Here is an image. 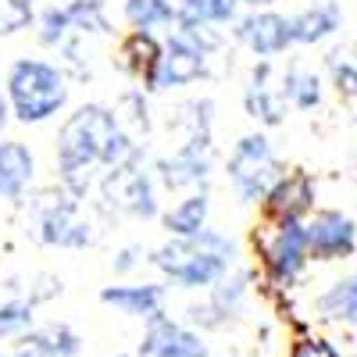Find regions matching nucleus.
<instances>
[{
  "instance_id": "nucleus-7",
  "label": "nucleus",
  "mask_w": 357,
  "mask_h": 357,
  "mask_svg": "<svg viewBox=\"0 0 357 357\" xmlns=\"http://www.w3.org/2000/svg\"><path fill=\"white\" fill-rule=\"evenodd\" d=\"M207 72V50H200L197 43H190L183 33H175L168 50L161 54L158 72H154V89H168V86H186L193 79H200Z\"/></svg>"
},
{
  "instance_id": "nucleus-10",
  "label": "nucleus",
  "mask_w": 357,
  "mask_h": 357,
  "mask_svg": "<svg viewBox=\"0 0 357 357\" xmlns=\"http://www.w3.org/2000/svg\"><path fill=\"white\" fill-rule=\"evenodd\" d=\"M307 232V250L314 257H343L354 250V222L336 215V211H325L311 222Z\"/></svg>"
},
{
  "instance_id": "nucleus-6",
  "label": "nucleus",
  "mask_w": 357,
  "mask_h": 357,
  "mask_svg": "<svg viewBox=\"0 0 357 357\" xmlns=\"http://www.w3.org/2000/svg\"><path fill=\"white\" fill-rule=\"evenodd\" d=\"M104 193H107V200H111L114 207H122V211H129V215L151 218V215L158 211L151 178L136 168V161H132V165H114L111 175L104 178Z\"/></svg>"
},
{
  "instance_id": "nucleus-26",
  "label": "nucleus",
  "mask_w": 357,
  "mask_h": 357,
  "mask_svg": "<svg viewBox=\"0 0 357 357\" xmlns=\"http://www.w3.org/2000/svg\"><path fill=\"white\" fill-rule=\"evenodd\" d=\"M29 18H33V0H4L0 4V36L29 25Z\"/></svg>"
},
{
  "instance_id": "nucleus-14",
  "label": "nucleus",
  "mask_w": 357,
  "mask_h": 357,
  "mask_svg": "<svg viewBox=\"0 0 357 357\" xmlns=\"http://www.w3.org/2000/svg\"><path fill=\"white\" fill-rule=\"evenodd\" d=\"M307 204H311L307 175H286L268 190V211L275 218H296L301 211H307Z\"/></svg>"
},
{
  "instance_id": "nucleus-21",
  "label": "nucleus",
  "mask_w": 357,
  "mask_h": 357,
  "mask_svg": "<svg viewBox=\"0 0 357 357\" xmlns=\"http://www.w3.org/2000/svg\"><path fill=\"white\" fill-rule=\"evenodd\" d=\"M126 15L136 25V33H151V29H158V25L175 18V8L168 4V0H129Z\"/></svg>"
},
{
  "instance_id": "nucleus-4",
  "label": "nucleus",
  "mask_w": 357,
  "mask_h": 357,
  "mask_svg": "<svg viewBox=\"0 0 357 357\" xmlns=\"http://www.w3.org/2000/svg\"><path fill=\"white\" fill-rule=\"evenodd\" d=\"M229 178L236 183L243 200H257L279 183V161L264 136H247L236 143L229 158Z\"/></svg>"
},
{
  "instance_id": "nucleus-8",
  "label": "nucleus",
  "mask_w": 357,
  "mask_h": 357,
  "mask_svg": "<svg viewBox=\"0 0 357 357\" xmlns=\"http://www.w3.org/2000/svg\"><path fill=\"white\" fill-rule=\"evenodd\" d=\"M136 357H207V347L197 333L183 329L178 321L154 318L151 329L143 333Z\"/></svg>"
},
{
  "instance_id": "nucleus-20",
  "label": "nucleus",
  "mask_w": 357,
  "mask_h": 357,
  "mask_svg": "<svg viewBox=\"0 0 357 357\" xmlns=\"http://www.w3.org/2000/svg\"><path fill=\"white\" fill-rule=\"evenodd\" d=\"M236 18V0H183L178 22H197V25H211V22H232Z\"/></svg>"
},
{
  "instance_id": "nucleus-12",
  "label": "nucleus",
  "mask_w": 357,
  "mask_h": 357,
  "mask_svg": "<svg viewBox=\"0 0 357 357\" xmlns=\"http://www.w3.org/2000/svg\"><path fill=\"white\" fill-rule=\"evenodd\" d=\"M240 40H243L254 54L268 57V54L286 50V43H289L293 36H289V22H286V18H279V15H254V18H247V22L240 25Z\"/></svg>"
},
{
  "instance_id": "nucleus-3",
  "label": "nucleus",
  "mask_w": 357,
  "mask_h": 357,
  "mask_svg": "<svg viewBox=\"0 0 357 357\" xmlns=\"http://www.w3.org/2000/svg\"><path fill=\"white\" fill-rule=\"evenodd\" d=\"M8 89H11V100H15V114L25 126L57 114L68 100L65 75L47 61H33V57H25V61H18L11 68Z\"/></svg>"
},
{
  "instance_id": "nucleus-25",
  "label": "nucleus",
  "mask_w": 357,
  "mask_h": 357,
  "mask_svg": "<svg viewBox=\"0 0 357 357\" xmlns=\"http://www.w3.org/2000/svg\"><path fill=\"white\" fill-rule=\"evenodd\" d=\"M282 93L296 104V107H314L318 104V79L304 75V72H289L282 82Z\"/></svg>"
},
{
  "instance_id": "nucleus-2",
  "label": "nucleus",
  "mask_w": 357,
  "mask_h": 357,
  "mask_svg": "<svg viewBox=\"0 0 357 357\" xmlns=\"http://www.w3.org/2000/svg\"><path fill=\"white\" fill-rule=\"evenodd\" d=\"M229 257H232L229 236L211 232V229H200L190 240H175V243L154 250V264L183 289L215 286L229 272Z\"/></svg>"
},
{
  "instance_id": "nucleus-1",
  "label": "nucleus",
  "mask_w": 357,
  "mask_h": 357,
  "mask_svg": "<svg viewBox=\"0 0 357 357\" xmlns=\"http://www.w3.org/2000/svg\"><path fill=\"white\" fill-rule=\"evenodd\" d=\"M57 161H61V183L72 190V197H82L89 186V172L97 161L104 165H132L139 161V146L126 139L118 118L97 104L79 107L61 136H57Z\"/></svg>"
},
{
  "instance_id": "nucleus-24",
  "label": "nucleus",
  "mask_w": 357,
  "mask_h": 357,
  "mask_svg": "<svg viewBox=\"0 0 357 357\" xmlns=\"http://www.w3.org/2000/svg\"><path fill=\"white\" fill-rule=\"evenodd\" d=\"M33 329V301L0 304V340H15Z\"/></svg>"
},
{
  "instance_id": "nucleus-29",
  "label": "nucleus",
  "mask_w": 357,
  "mask_h": 357,
  "mask_svg": "<svg viewBox=\"0 0 357 357\" xmlns=\"http://www.w3.org/2000/svg\"><path fill=\"white\" fill-rule=\"evenodd\" d=\"M336 82H340V89L357 97V68H336Z\"/></svg>"
},
{
  "instance_id": "nucleus-15",
  "label": "nucleus",
  "mask_w": 357,
  "mask_h": 357,
  "mask_svg": "<svg viewBox=\"0 0 357 357\" xmlns=\"http://www.w3.org/2000/svg\"><path fill=\"white\" fill-rule=\"evenodd\" d=\"M122 57H126V68L139 79H146L154 86V72H158V61H161V47L154 43L151 33H132L122 47Z\"/></svg>"
},
{
  "instance_id": "nucleus-18",
  "label": "nucleus",
  "mask_w": 357,
  "mask_h": 357,
  "mask_svg": "<svg viewBox=\"0 0 357 357\" xmlns=\"http://www.w3.org/2000/svg\"><path fill=\"white\" fill-rule=\"evenodd\" d=\"M279 97H282V93H279ZM279 97L272 93V86H268V65H264L261 72H254V82H250V89H247V111H250L254 118H261V122L275 126L279 118H282Z\"/></svg>"
},
{
  "instance_id": "nucleus-5",
  "label": "nucleus",
  "mask_w": 357,
  "mask_h": 357,
  "mask_svg": "<svg viewBox=\"0 0 357 357\" xmlns=\"http://www.w3.org/2000/svg\"><path fill=\"white\" fill-rule=\"evenodd\" d=\"M261 257L268 264L275 282H289L296 272L304 268L307 257V232L296 225V218H279V225H272L268 232L257 236Z\"/></svg>"
},
{
  "instance_id": "nucleus-27",
  "label": "nucleus",
  "mask_w": 357,
  "mask_h": 357,
  "mask_svg": "<svg viewBox=\"0 0 357 357\" xmlns=\"http://www.w3.org/2000/svg\"><path fill=\"white\" fill-rule=\"evenodd\" d=\"M65 33H68V18H65V8H61V11H57V8H50V11L43 15L40 40H43V43H61V40H65Z\"/></svg>"
},
{
  "instance_id": "nucleus-28",
  "label": "nucleus",
  "mask_w": 357,
  "mask_h": 357,
  "mask_svg": "<svg viewBox=\"0 0 357 357\" xmlns=\"http://www.w3.org/2000/svg\"><path fill=\"white\" fill-rule=\"evenodd\" d=\"M289 357H336V350H333V343H325V340H318V336H314V340L307 336V340H301V343L293 347Z\"/></svg>"
},
{
  "instance_id": "nucleus-22",
  "label": "nucleus",
  "mask_w": 357,
  "mask_h": 357,
  "mask_svg": "<svg viewBox=\"0 0 357 357\" xmlns=\"http://www.w3.org/2000/svg\"><path fill=\"white\" fill-rule=\"evenodd\" d=\"M321 311H325V318H347L357 325V279L336 282L321 296Z\"/></svg>"
},
{
  "instance_id": "nucleus-19",
  "label": "nucleus",
  "mask_w": 357,
  "mask_h": 357,
  "mask_svg": "<svg viewBox=\"0 0 357 357\" xmlns=\"http://www.w3.org/2000/svg\"><path fill=\"white\" fill-rule=\"evenodd\" d=\"M25 343H33L47 357H79V350H82V340L68 329V325H47L40 333H29Z\"/></svg>"
},
{
  "instance_id": "nucleus-9",
  "label": "nucleus",
  "mask_w": 357,
  "mask_h": 357,
  "mask_svg": "<svg viewBox=\"0 0 357 357\" xmlns=\"http://www.w3.org/2000/svg\"><path fill=\"white\" fill-rule=\"evenodd\" d=\"M40 240L50 247H86L89 225L79 218L75 200H54L40 218Z\"/></svg>"
},
{
  "instance_id": "nucleus-16",
  "label": "nucleus",
  "mask_w": 357,
  "mask_h": 357,
  "mask_svg": "<svg viewBox=\"0 0 357 357\" xmlns=\"http://www.w3.org/2000/svg\"><path fill=\"white\" fill-rule=\"evenodd\" d=\"M207 222V197L204 193H193L186 200H178L172 211L165 215V225L168 232H175L178 240H190V236H197Z\"/></svg>"
},
{
  "instance_id": "nucleus-13",
  "label": "nucleus",
  "mask_w": 357,
  "mask_h": 357,
  "mask_svg": "<svg viewBox=\"0 0 357 357\" xmlns=\"http://www.w3.org/2000/svg\"><path fill=\"white\" fill-rule=\"evenodd\" d=\"M33 178V154L18 139L0 143V197H22Z\"/></svg>"
},
{
  "instance_id": "nucleus-23",
  "label": "nucleus",
  "mask_w": 357,
  "mask_h": 357,
  "mask_svg": "<svg viewBox=\"0 0 357 357\" xmlns=\"http://www.w3.org/2000/svg\"><path fill=\"white\" fill-rule=\"evenodd\" d=\"M68 29H79V33H104L107 18H104V0H75L72 8H65Z\"/></svg>"
},
{
  "instance_id": "nucleus-31",
  "label": "nucleus",
  "mask_w": 357,
  "mask_h": 357,
  "mask_svg": "<svg viewBox=\"0 0 357 357\" xmlns=\"http://www.w3.org/2000/svg\"><path fill=\"white\" fill-rule=\"evenodd\" d=\"M4 118H8V107H4V97H0V129H4Z\"/></svg>"
},
{
  "instance_id": "nucleus-17",
  "label": "nucleus",
  "mask_w": 357,
  "mask_h": 357,
  "mask_svg": "<svg viewBox=\"0 0 357 357\" xmlns=\"http://www.w3.org/2000/svg\"><path fill=\"white\" fill-rule=\"evenodd\" d=\"M336 25H340V11L333 4H325V8H314V11H304L301 18H293L289 22V36L296 43H314V40L329 36Z\"/></svg>"
},
{
  "instance_id": "nucleus-32",
  "label": "nucleus",
  "mask_w": 357,
  "mask_h": 357,
  "mask_svg": "<svg viewBox=\"0 0 357 357\" xmlns=\"http://www.w3.org/2000/svg\"><path fill=\"white\" fill-rule=\"evenodd\" d=\"M250 4L257 8V4H275V0H250Z\"/></svg>"
},
{
  "instance_id": "nucleus-30",
  "label": "nucleus",
  "mask_w": 357,
  "mask_h": 357,
  "mask_svg": "<svg viewBox=\"0 0 357 357\" xmlns=\"http://www.w3.org/2000/svg\"><path fill=\"white\" fill-rule=\"evenodd\" d=\"M132 264H136V250H132V247H129V250H122V254H118V261H114L118 272H129Z\"/></svg>"
},
{
  "instance_id": "nucleus-11",
  "label": "nucleus",
  "mask_w": 357,
  "mask_h": 357,
  "mask_svg": "<svg viewBox=\"0 0 357 357\" xmlns=\"http://www.w3.org/2000/svg\"><path fill=\"white\" fill-rule=\"evenodd\" d=\"M100 301L118 307L122 314L154 321V318H161V307H165V289L151 286V282H146V286H107L100 293Z\"/></svg>"
},
{
  "instance_id": "nucleus-33",
  "label": "nucleus",
  "mask_w": 357,
  "mask_h": 357,
  "mask_svg": "<svg viewBox=\"0 0 357 357\" xmlns=\"http://www.w3.org/2000/svg\"><path fill=\"white\" fill-rule=\"evenodd\" d=\"M0 357H15V354H0Z\"/></svg>"
}]
</instances>
